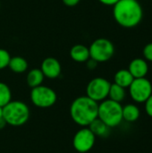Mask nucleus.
<instances>
[{
    "label": "nucleus",
    "mask_w": 152,
    "mask_h": 153,
    "mask_svg": "<svg viewBox=\"0 0 152 153\" xmlns=\"http://www.w3.org/2000/svg\"><path fill=\"white\" fill-rule=\"evenodd\" d=\"M143 57L146 61L152 62V42L147 44L142 50Z\"/></svg>",
    "instance_id": "nucleus-21"
},
{
    "label": "nucleus",
    "mask_w": 152,
    "mask_h": 153,
    "mask_svg": "<svg viewBox=\"0 0 152 153\" xmlns=\"http://www.w3.org/2000/svg\"><path fill=\"white\" fill-rule=\"evenodd\" d=\"M0 8H1V3H0Z\"/></svg>",
    "instance_id": "nucleus-28"
},
{
    "label": "nucleus",
    "mask_w": 152,
    "mask_h": 153,
    "mask_svg": "<svg viewBox=\"0 0 152 153\" xmlns=\"http://www.w3.org/2000/svg\"><path fill=\"white\" fill-rule=\"evenodd\" d=\"M11 100H12V91L9 86L4 82H0V107L4 108Z\"/></svg>",
    "instance_id": "nucleus-19"
},
{
    "label": "nucleus",
    "mask_w": 152,
    "mask_h": 153,
    "mask_svg": "<svg viewBox=\"0 0 152 153\" xmlns=\"http://www.w3.org/2000/svg\"><path fill=\"white\" fill-rule=\"evenodd\" d=\"M99 103L88 96L76 98L70 106V116L73 121L81 127H88L98 118Z\"/></svg>",
    "instance_id": "nucleus-2"
},
{
    "label": "nucleus",
    "mask_w": 152,
    "mask_h": 153,
    "mask_svg": "<svg viewBox=\"0 0 152 153\" xmlns=\"http://www.w3.org/2000/svg\"><path fill=\"white\" fill-rule=\"evenodd\" d=\"M125 97H126V91L125 88L116 83H111L108 92V97L109 100L121 103L122 101L125 100Z\"/></svg>",
    "instance_id": "nucleus-18"
},
{
    "label": "nucleus",
    "mask_w": 152,
    "mask_h": 153,
    "mask_svg": "<svg viewBox=\"0 0 152 153\" xmlns=\"http://www.w3.org/2000/svg\"><path fill=\"white\" fill-rule=\"evenodd\" d=\"M101 4H105V5H110V6H114L119 0H99Z\"/></svg>",
    "instance_id": "nucleus-25"
},
{
    "label": "nucleus",
    "mask_w": 152,
    "mask_h": 153,
    "mask_svg": "<svg viewBox=\"0 0 152 153\" xmlns=\"http://www.w3.org/2000/svg\"><path fill=\"white\" fill-rule=\"evenodd\" d=\"M10 58L11 56L8 51L4 48H0V70L8 67Z\"/></svg>",
    "instance_id": "nucleus-20"
},
{
    "label": "nucleus",
    "mask_w": 152,
    "mask_h": 153,
    "mask_svg": "<svg viewBox=\"0 0 152 153\" xmlns=\"http://www.w3.org/2000/svg\"><path fill=\"white\" fill-rule=\"evenodd\" d=\"M70 56L77 63H85L90 58L89 48L83 44H76L70 49Z\"/></svg>",
    "instance_id": "nucleus-12"
},
{
    "label": "nucleus",
    "mask_w": 152,
    "mask_h": 153,
    "mask_svg": "<svg viewBox=\"0 0 152 153\" xmlns=\"http://www.w3.org/2000/svg\"><path fill=\"white\" fill-rule=\"evenodd\" d=\"M90 131L94 134V135L97 137H107L109 135L110 129L105 123H103L100 119L97 118L95 119L89 126Z\"/></svg>",
    "instance_id": "nucleus-17"
},
{
    "label": "nucleus",
    "mask_w": 152,
    "mask_h": 153,
    "mask_svg": "<svg viewBox=\"0 0 152 153\" xmlns=\"http://www.w3.org/2000/svg\"><path fill=\"white\" fill-rule=\"evenodd\" d=\"M8 67L15 74H22L28 69V62L22 56H13L10 58Z\"/></svg>",
    "instance_id": "nucleus-16"
},
{
    "label": "nucleus",
    "mask_w": 152,
    "mask_h": 153,
    "mask_svg": "<svg viewBox=\"0 0 152 153\" xmlns=\"http://www.w3.org/2000/svg\"><path fill=\"white\" fill-rule=\"evenodd\" d=\"M133 79V76L131 74L128 69H121L116 73L114 76V83L126 89L129 88Z\"/></svg>",
    "instance_id": "nucleus-13"
},
{
    "label": "nucleus",
    "mask_w": 152,
    "mask_h": 153,
    "mask_svg": "<svg viewBox=\"0 0 152 153\" xmlns=\"http://www.w3.org/2000/svg\"><path fill=\"white\" fill-rule=\"evenodd\" d=\"M141 110L135 104H127L123 107V120L133 123L140 118Z\"/></svg>",
    "instance_id": "nucleus-15"
},
{
    "label": "nucleus",
    "mask_w": 152,
    "mask_h": 153,
    "mask_svg": "<svg viewBox=\"0 0 152 153\" xmlns=\"http://www.w3.org/2000/svg\"><path fill=\"white\" fill-rule=\"evenodd\" d=\"M96 136L89 127H81L73 138V146L80 153L89 152L95 144Z\"/></svg>",
    "instance_id": "nucleus-9"
},
{
    "label": "nucleus",
    "mask_w": 152,
    "mask_h": 153,
    "mask_svg": "<svg viewBox=\"0 0 152 153\" xmlns=\"http://www.w3.org/2000/svg\"><path fill=\"white\" fill-rule=\"evenodd\" d=\"M111 82L103 77H96L90 81L86 87V96L95 100L101 102L108 99Z\"/></svg>",
    "instance_id": "nucleus-8"
},
{
    "label": "nucleus",
    "mask_w": 152,
    "mask_h": 153,
    "mask_svg": "<svg viewBox=\"0 0 152 153\" xmlns=\"http://www.w3.org/2000/svg\"><path fill=\"white\" fill-rule=\"evenodd\" d=\"M40 70L46 78L56 79L61 74L62 67L60 62L56 58L49 56L42 61L40 65Z\"/></svg>",
    "instance_id": "nucleus-10"
},
{
    "label": "nucleus",
    "mask_w": 152,
    "mask_h": 153,
    "mask_svg": "<svg viewBox=\"0 0 152 153\" xmlns=\"http://www.w3.org/2000/svg\"><path fill=\"white\" fill-rule=\"evenodd\" d=\"M85 63L87 64V67H88L89 69H90V70L95 69V68L97 67V65H98V62H96L95 60H93V59H91V58L88 59Z\"/></svg>",
    "instance_id": "nucleus-23"
},
{
    "label": "nucleus",
    "mask_w": 152,
    "mask_h": 153,
    "mask_svg": "<svg viewBox=\"0 0 152 153\" xmlns=\"http://www.w3.org/2000/svg\"><path fill=\"white\" fill-rule=\"evenodd\" d=\"M113 16L117 24L132 29L141 23L143 10L138 0H119L113 6Z\"/></svg>",
    "instance_id": "nucleus-1"
},
{
    "label": "nucleus",
    "mask_w": 152,
    "mask_h": 153,
    "mask_svg": "<svg viewBox=\"0 0 152 153\" xmlns=\"http://www.w3.org/2000/svg\"><path fill=\"white\" fill-rule=\"evenodd\" d=\"M44 78L45 76L41 72L40 68H33L28 72L26 76V82L28 86L32 89L37 86L42 85Z\"/></svg>",
    "instance_id": "nucleus-14"
},
{
    "label": "nucleus",
    "mask_w": 152,
    "mask_h": 153,
    "mask_svg": "<svg viewBox=\"0 0 152 153\" xmlns=\"http://www.w3.org/2000/svg\"><path fill=\"white\" fill-rule=\"evenodd\" d=\"M6 125H7V124H6V122L4 121V118H1V119H0V130L4 129V128L5 127Z\"/></svg>",
    "instance_id": "nucleus-26"
},
{
    "label": "nucleus",
    "mask_w": 152,
    "mask_h": 153,
    "mask_svg": "<svg viewBox=\"0 0 152 153\" xmlns=\"http://www.w3.org/2000/svg\"><path fill=\"white\" fill-rule=\"evenodd\" d=\"M30 116V108L25 102L11 100L3 108V118L7 125L14 127L25 125Z\"/></svg>",
    "instance_id": "nucleus-3"
},
{
    "label": "nucleus",
    "mask_w": 152,
    "mask_h": 153,
    "mask_svg": "<svg viewBox=\"0 0 152 153\" xmlns=\"http://www.w3.org/2000/svg\"><path fill=\"white\" fill-rule=\"evenodd\" d=\"M81 0H62V2L69 7H73L75 5H77L80 3Z\"/></svg>",
    "instance_id": "nucleus-24"
},
{
    "label": "nucleus",
    "mask_w": 152,
    "mask_h": 153,
    "mask_svg": "<svg viewBox=\"0 0 152 153\" xmlns=\"http://www.w3.org/2000/svg\"><path fill=\"white\" fill-rule=\"evenodd\" d=\"M30 100L37 108H48L56 104L57 100V95L50 87L39 85L31 89Z\"/></svg>",
    "instance_id": "nucleus-6"
},
{
    "label": "nucleus",
    "mask_w": 152,
    "mask_h": 153,
    "mask_svg": "<svg viewBox=\"0 0 152 153\" xmlns=\"http://www.w3.org/2000/svg\"><path fill=\"white\" fill-rule=\"evenodd\" d=\"M128 70L134 79L143 78L148 74L149 65L144 58H134L130 62Z\"/></svg>",
    "instance_id": "nucleus-11"
},
{
    "label": "nucleus",
    "mask_w": 152,
    "mask_h": 153,
    "mask_svg": "<svg viewBox=\"0 0 152 153\" xmlns=\"http://www.w3.org/2000/svg\"><path fill=\"white\" fill-rule=\"evenodd\" d=\"M90 56L98 63L110 60L115 54V46L108 39L99 38L95 39L89 47Z\"/></svg>",
    "instance_id": "nucleus-5"
},
{
    "label": "nucleus",
    "mask_w": 152,
    "mask_h": 153,
    "mask_svg": "<svg viewBox=\"0 0 152 153\" xmlns=\"http://www.w3.org/2000/svg\"><path fill=\"white\" fill-rule=\"evenodd\" d=\"M131 99L136 103H144L152 94V84L146 77L133 79L129 86Z\"/></svg>",
    "instance_id": "nucleus-7"
},
{
    "label": "nucleus",
    "mask_w": 152,
    "mask_h": 153,
    "mask_svg": "<svg viewBox=\"0 0 152 153\" xmlns=\"http://www.w3.org/2000/svg\"><path fill=\"white\" fill-rule=\"evenodd\" d=\"M144 108L146 114L152 117V94L150 96V98L144 102Z\"/></svg>",
    "instance_id": "nucleus-22"
},
{
    "label": "nucleus",
    "mask_w": 152,
    "mask_h": 153,
    "mask_svg": "<svg viewBox=\"0 0 152 153\" xmlns=\"http://www.w3.org/2000/svg\"><path fill=\"white\" fill-rule=\"evenodd\" d=\"M98 118L109 128H115L123 121V106L121 103L106 99L99 104Z\"/></svg>",
    "instance_id": "nucleus-4"
},
{
    "label": "nucleus",
    "mask_w": 152,
    "mask_h": 153,
    "mask_svg": "<svg viewBox=\"0 0 152 153\" xmlns=\"http://www.w3.org/2000/svg\"><path fill=\"white\" fill-rule=\"evenodd\" d=\"M3 118V108L0 107V119Z\"/></svg>",
    "instance_id": "nucleus-27"
}]
</instances>
